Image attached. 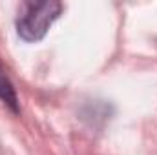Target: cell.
I'll return each instance as SVG.
<instances>
[{
    "mask_svg": "<svg viewBox=\"0 0 157 155\" xmlns=\"http://www.w3.org/2000/svg\"><path fill=\"white\" fill-rule=\"evenodd\" d=\"M0 100L15 113H18V97L17 91L11 84V80L7 78V75L4 73V70L0 68Z\"/></svg>",
    "mask_w": 157,
    "mask_h": 155,
    "instance_id": "cell-2",
    "label": "cell"
},
{
    "mask_svg": "<svg viewBox=\"0 0 157 155\" xmlns=\"http://www.w3.org/2000/svg\"><path fill=\"white\" fill-rule=\"evenodd\" d=\"M62 4L55 0L48 2H26L17 22L18 37L26 42H37L46 37L51 24L60 17Z\"/></svg>",
    "mask_w": 157,
    "mask_h": 155,
    "instance_id": "cell-1",
    "label": "cell"
}]
</instances>
